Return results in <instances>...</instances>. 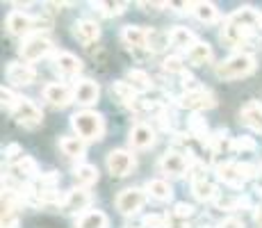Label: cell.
<instances>
[{"instance_id": "cell-44", "label": "cell", "mask_w": 262, "mask_h": 228, "mask_svg": "<svg viewBox=\"0 0 262 228\" xmlns=\"http://www.w3.org/2000/svg\"><path fill=\"white\" fill-rule=\"evenodd\" d=\"M253 219H255V224H258V228H262V203L253 210Z\"/></svg>"}, {"instance_id": "cell-35", "label": "cell", "mask_w": 262, "mask_h": 228, "mask_svg": "<svg viewBox=\"0 0 262 228\" xmlns=\"http://www.w3.org/2000/svg\"><path fill=\"white\" fill-rule=\"evenodd\" d=\"M230 151H242V153H244V151H255V139L253 137H235L233 141H230Z\"/></svg>"}, {"instance_id": "cell-8", "label": "cell", "mask_w": 262, "mask_h": 228, "mask_svg": "<svg viewBox=\"0 0 262 228\" xmlns=\"http://www.w3.org/2000/svg\"><path fill=\"white\" fill-rule=\"evenodd\" d=\"M12 114H14V119H16V123H21L23 128H37V126H41V121H43L41 110H39L30 98H23V96L18 98V103H16V108L12 110Z\"/></svg>"}, {"instance_id": "cell-18", "label": "cell", "mask_w": 262, "mask_h": 228, "mask_svg": "<svg viewBox=\"0 0 262 228\" xmlns=\"http://www.w3.org/2000/svg\"><path fill=\"white\" fill-rule=\"evenodd\" d=\"M73 94H75V103L89 108V105H94L96 100H98L100 87H98V82H94V80H80V82L73 87Z\"/></svg>"}, {"instance_id": "cell-9", "label": "cell", "mask_w": 262, "mask_h": 228, "mask_svg": "<svg viewBox=\"0 0 262 228\" xmlns=\"http://www.w3.org/2000/svg\"><path fill=\"white\" fill-rule=\"evenodd\" d=\"M135 155L130 153V151H123V149H117V151H110L107 155V169L112 176H117V178H123V176H128L130 171L135 169Z\"/></svg>"}, {"instance_id": "cell-19", "label": "cell", "mask_w": 262, "mask_h": 228, "mask_svg": "<svg viewBox=\"0 0 262 228\" xmlns=\"http://www.w3.org/2000/svg\"><path fill=\"white\" fill-rule=\"evenodd\" d=\"M121 39H123V44L128 46V48H148V30L139 28V25H125L123 30H121Z\"/></svg>"}, {"instance_id": "cell-10", "label": "cell", "mask_w": 262, "mask_h": 228, "mask_svg": "<svg viewBox=\"0 0 262 228\" xmlns=\"http://www.w3.org/2000/svg\"><path fill=\"white\" fill-rule=\"evenodd\" d=\"M41 94L53 108H67V105L75 103L73 89L69 87V85H62V82H48Z\"/></svg>"}, {"instance_id": "cell-33", "label": "cell", "mask_w": 262, "mask_h": 228, "mask_svg": "<svg viewBox=\"0 0 262 228\" xmlns=\"http://www.w3.org/2000/svg\"><path fill=\"white\" fill-rule=\"evenodd\" d=\"M171 44L169 32H158V30H148V50L150 53H160Z\"/></svg>"}, {"instance_id": "cell-23", "label": "cell", "mask_w": 262, "mask_h": 228, "mask_svg": "<svg viewBox=\"0 0 262 228\" xmlns=\"http://www.w3.org/2000/svg\"><path fill=\"white\" fill-rule=\"evenodd\" d=\"M73 176H75V182H78L80 187H84V190H89L92 185L98 182V169H96L94 164H87V162L75 167Z\"/></svg>"}, {"instance_id": "cell-7", "label": "cell", "mask_w": 262, "mask_h": 228, "mask_svg": "<svg viewBox=\"0 0 262 228\" xmlns=\"http://www.w3.org/2000/svg\"><path fill=\"white\" fill-rule=\"evenodd\" d=\"M178 105L185 110H191V112H201V110H210L216 105V98L212 91L199 87L194 91H185L183 96L178 98Z\"/></svg>"}, {"instance_id": "cell-13", "label": "cell", "mask_w": 262, "mask_h": 228, "mask_svg": "<svg viewBox=\"0 0 262 228\" xmlns=\"http://www.w3.org/2000/svg\"><path fill=\"white\" fill-rule=\"evenodd\" d=\"M89 203H92V194H89V190H84V187H73V190L67 192V196H64L62 208H64V212H69V215H75V212L87 210Z\"/></svg>"}, {"instance_id": "cell-26", "label": "cell", "mask_w": 262, "mask_h": 228, "mask_svg": "<svg viewBox=\"0 0 262 228\" xmlns=\"http://www.w3.org/2000/svg\"><path fill=\"white\" fill-rule=\"evenodd\" d=\"M59 149H62V153L67 155V158H82L84 155V141L80 139V137H62L59 139Z\"/></svg>"}, {"instance_id": "cell-5", "label": "cell", "mask_w": 262, "mask_h": 228, "mask_svg": "<svg viewBox=\"0 0 262 228\" xmlns=\"http://www.w3.org/2000/svg\"><path fill=\"white\" fill-rule=\"evenodd\" d=\"M189 153H180V151H176V149H171L167 151V153L160 158V171L162 174H167V176H185L189 171V167H191V158H187Z\"/></svg>"}, {"instance_id": "cell-40", "label": "cell", "mask_w": 262, "mask_h": 228, "mask_svg": "<svg viewBox=\"0 0 262 228\" xmlns=\"http://www.w3.org/2000/svg\"><path fill=\"white\" fill-rule=\"evenodd\" d=\"M191 215H194V208L189 203H178L173 210V219H180V221H187Z\"/></svg>"}, {"instance_id": "cell-41", "label": "cell", "mask_w": 262, "mask_h": 228, "mask_svg": "<svg viewBox=\"0 0 262 228\" xmlns=\"http://www.w3.org/2000/svg\"><path fill=\"white\" fill-rule=\"evenodd\" d=\"M5 158H7V160H21L23 158V149H21V146H18V144H9L7 146V149H5Z\"/></svg>"}, {"instance_id": "cell-28", "label": "cell", "mask_w": 262, "mask_h": 228, "mask_svg": "<svg viewBox=\"0 0 262 228\" xmlns=\"http://www.w3.org/2000/svg\"><path fill=\"white\" fill-rule=\"evenodd\" d=\"M12 171L18 176V178H23V180H28V178H34V176L39 174V169H37V162H34L30 155H23L18 162H14V167H12Z\"/></svg>"}, {"instance_id": "cell-1", "label": "cell", "mask_w": 262, "mask_h": 228, "mask_svg": "<svg viewBox=\"0 0 262 228\" xmlns=\"http://www.w3.org/2000/svg\"><path fill=\"white\" fill-rule=\"evenodd\" d=\"M71 126L75 130V135L82 141H98L105 135V119L100 112L94 110H82V112H75L71 116Z\"/></svg>"}, {"instance_id": "cell-31", "label": "cell", "mask_w": 262, "mask_h": 228, "mask_svg": "<svg viewBox=\"0 0 262 228\" xmlns=\"http://www.w3.org/2000/svg\"><path fill=\"white\" fill-rule=\"evenodd\" d=\"M112 91L119 96L121 103L130 105V108H133V103L137 100V91H135V87L130 82H125V80H119V82H114L112 85Z\"/></svg>"}, {"instance_id": "cell-6", "label": "cell", "mask_w": 262, "mask_h": 228, "mask_svg": "<svg viewBox=\"0 0 262 228\" xmlns=\"http://www.w3.org/2000/svg\"><path fill=\"white\" fill-rule=\"evenodd\" d=\"M114 203H117V210L121 212V215H125V217L137 215V212L144 208V203H146V190L128 187V190L119 192V196H117Z\"/></svg>"}, {"instance_id": "cell-29", "label": "cell", "mask_w": 262, "mask_h": 228, "mask_svg": "<svg viewBox=\"0 0 262 228\" xmlns=\"http://www.w3.org/2000/svg\"><path fill=\"white\" fill-rule=\"evenodd\" d=\"M191 192H194L196 201H203V203H208V201H212L216 196V185L210 180H196L191 182Z\"/></svg>"}, {"instance_id": "cell-4", "label": "cell", "mask_w": 262, "mask_h": 228, "mask_svg": "<svg viewBox=\"0 0 262 228\" xmlns=\"http://www.w3.org/2000/svg\"><path fill=\"white\" fill-rule=\"evenodd\" d=\"M50 50H53V42H50L48 37H43V34H32V37L23 39L21 48H18V55L23 57V62L32 64V62L43 59L46 55H50Z\"/></svg>"}, {"instance_id": "cell-38", "label": "cell", "mask_w": 262, "mask_h": 228, "mask_svg": "<svg viewBox=\"0 0 262 228\" xmlns=\"http://www.w3.org/2000/svg\"><path fill=\"white\" fill-rule=\"evenodd\" d=\"M144 228H169L167 215H148L144 217Z\"/></svg>"}, {"instance_id": "cell-12", "label": "cell", "mask_w": 262, "mask_h": 228, "mask_svg": "<svg viewBox=\"0 0 262 228\" xmlns=\"http://www.w3.org/2000/svg\"><path fill=\"white\" fill-rule=\"evenodd\" d=\"M216 178L224 185L233 187V190H242L246 182L239 162H221V164H216Z\"/></svg>"}, {"instance_id": "cell-16", "label": "cell", "mask_w": 262, "mask_h": 228, "mask_svg": "<svg viewBox=\"0 0 262 228\" xmlns=\"http://www.w3.org/2000/svg\"><path fill=\"white\" fill-rule=\"evenodd\" d=\"M73 37L82 46H92L100 37V25L96 21H89V18H80L73 23Z\"/></svg>"}, {"instance_id": "cell-11", "label": "cell", "mask_w": 262, "mask_h": 228, "mask_svg": "<svg viewBox=\"0 0 262 228\" xmlns=\"http://www.w3.org/2000/svg\"><path fill=\"white\" fill-rule=\"evenodd\" d=\"M7 80L14 87H28L37 80V71L28 62H12L7 67Z\"/></svg>"}, {"instance_id": "cell-21", "label": "cell", "mask_w": 262, "mask_h": 228, "mask_svg": "<svg viewBox=\"0 0 262 228\" xmlns=\"http://www.w3.org/2000/svg\"><path fill=\"white\" fill-rule=\"evenodd\" d=\"M189 12L205 25H212L219 21V9L212 3H189Z\"/></svg>"}, {"instance_id": "cell-30", "label": "cell", "mask_w": 262, "mask_h": 228, "mask_svg": "<svg viewBox=\"0 0 262 228\" xmlns=\"http://www.w3.org/2000/svg\"><path fill=\"white\" fill-rule=\"evenodd\" d=\"M128 82L135 87V91H148L150 87H153V80H150V75L146 73V71L142 69H130L128 71Z\"/></svg>"}, {"instance_id": "cell-15", "label": "cell", "mask_w": 262, "mask_h": 228, "mask_svg": "<svg viewBox=\"0 0 262 228\" xmlns=\"http://www.w3.org/2000/svg\"><path fill=\"white\" fill-rule=\"evenodd\" d=\"M130 146L137 151H146L150 146H155V128H150L148 123H135L133 130H130Z\"/></svg>"}, {"instance_id": "cell-2", "label": "cell", "mask_w": 262, "mask_h": 228, "mask_svg": "<svg viewBox=\"0 0 262 228\" xmlns=\"http://www.w3.org/2000/svg\"><path fill=\"white\" fill-rule=\"evenodd\" d=\"M255 71V57L251 53H235L214 67V75L221 80H239Z\"/></svg>"}, {"instance_id": "cell-20", "label": "cell", "mask_w": 262, "mask_h": 228, "mask_svg": "<svg viewBox=\"0 0 262 228\" xmlns=\"http://www.w3.org/2000/svg\"><path fill=\"white\" fill-rule=\"evenodd\" d=\"M169 39H171V46H173V48L187 50V53H189L191 48H194L196 44H199V42H196V34L191 32V30H187V28H180V25L171 30V32H169Z\"/></svg>"}, {"instance_id": "cell-39", "label": "cell", "mask_w": 262, "mask_h": 228, "mask_svg": "<svg viewBox=\"0 0 262 228\" xmlns=\"http://www.w3.org/2000/svg\"><path fill=\"white\" fill-rule=\"evenodd\" d=\"M39 185H41V190H55L59 185V174H55V171L41 174L39 176Z\"/></svg>"}, {"instance_id": "cell-14", "label": "cell", "mask_w": 262, "mask_h": 228, "mask_svg": "<svg viewBox=\"0 0 262 228\" xmlns=\"http://www.w3.org/2000/svg\"><path fill=\"white\" fill-rule=\"evenodd\" d=\"M221 39H224L228 46H244L246 42H251L253 39V30L249 28H242L235 21H230V18H226L224 21V30H221Z\"/></svg>"}, {"instance_id": "cell-32", "label": "cell", "mask_w": 262, "mask_h": 228, "mask_svg": "<svg viewBox=\"0 0 262 228\" xmlns=\"http://www.w3.org/2000/svg\"><path fill=\"white\" fill-rule=\"evenodd\" d=\"M189 133H191V137H196L201 144H208V141H210L208 123H205V119H203V116H199V114H194L189 119Z\"/></svg>"}, {"instance_id": "cell-17", "label": "cell", "mask_w": 262, "mask_h": 228, "mask_svg": "<svg viewBox=\"0 0 262 228\" xmlns=\"http://www.w3.org/2000/svg\"><path fill=\"white\" fill-rule=\"evenodd\" d=\"M53 64H55V69H57L62 75H67V78H73V75H78L80 71H82V62H80L73 53H69V50L55 53Z\"/></svg>"}, {"instance_id": "cell-46", "label": "cell", "mask_w": 262, "mask_h": 228, "mask_svg": "<svg viewBox=\"0 0 262 228\" xmlns=\"http://www.w3.org/2000/svg\"><path fill=\"white\" fill-rule=\"evenodd\" d=\"M258 194H260V196H262V187H258Z\"/></svg>"}, {"instance_id": "cell-37", "label": "cell", "mask_w": 262, "mask_h": 228, "mask_svg": "<svg viewBox=\"0 0 262 228\" xmlns=\"http://www.w3.org/2000/svg\"><path fill=\"white\" fill-rule=\"evenodd\" d=\"M0 98H3V108L12 112V110L16 108V103H18V98H21V96H16L9 87H3V89H0Z\"/></svg>"}, {"instance_id": "cell-43", "label": "cell", "mask_w": 262, "mask_h": 228, "mask_svg": "<svg viewBox=\"0 0 262 228\" xmlns=\"http://www.w3.org/2000/svg\"><path fill=\"white\" fill-rule=\"evenodd\" d=\"M216 228H244V221L237 219V217H228V219H224Z\"/></svg>"}, {"instance_id": "cell-25", "label": "cell", "mask_w": 262, "mask_h": 228, "mask_svg": "<svg viewBox=\"0 0 262 228\" xmlns=\"http://www.w3.org/2000/svg\"><path fill=\"white\" fill-rule=\"evenodd\" d=\"M107 224H110V219L105 212L89 210V212H84V215H80L75 228H107Z\"/></svg>"}, {"instance_id": "cell-42", "label": "cell", "mask_w": 262, "mask_h": 228, "mask_svg": "<svg viewBox=\"0 0 262 228\" xmlns=\"http://www.w3.org/2000/svg\"><path fill=\"white\" fill-rule=\"evenodd\" d=\"M139 7H142L144 12H160V9L171 7V5L169 3H139Z\"/></svg>"}, {"instance_id": "cell-27", "label": "cell", "mask_w": 262, "mask_h": 228, "mask_svg": "<svg viewBox=\"0 0 262 228\" xmlns=\"http://www.w3.org/2000/svg\"><path fill=\"white\" fill-rule=\"evenodd\" d=\"M187 59H189V64H194V67H203V64H208L210 59H212V48H210V44L199 42L187 53Z\"/></svg>"}, {"instance_id": "cell-34", "label": "cell", "mask_w": 262, "mask_h": 228, "mask_svg": "<svg viewBox=\"0 0 262 228\" xmlns=\"http://www.w3.org/2000/svg\"><path fill=\"white\" fill-rule=\"evenodd\" d=\"M94 9H98L105 16H119V14L125 12V3H94Z\"/></svg>"}, {"instance_id": "cell-24", "label": "cell", "mask_w": 262, "mask_h": 228, "mask_svg": "<svg viewBox=\"0 0 262 228\" xmlns=\"http://www.w3.org/2000/svg\"><path fill=\"white\" fill-rule=\"evenodd\" d=\"M146 194H150L155 201H171V196H173V190H171V185L167 180L162 178H153L146 182Z\"/></svg>"}, {"instance_id": "cell-36", "label": "cell", "mask_w": 262, "mask_h": 228, "mask_svg": "<svg viewBox=\"0 0 262 228\" xmlns=\"http://www.w3.org/2000/svg\"><path fill=\"white\" fill-rule=\"evenodd\" d=\"M162 69L167 71V73H180V75H185V64H183V59H180L178 55H171V57L164 59Z\"/></svg>"}, {"instance_id": "cell-3", "label": "cell", "mask_w": 262, "mask_h": 228, "mask_svg": "<svg viewBox=\"0 0 262 228\" xmlns=\"http://www.w3.org/2000/svg\"><path fill=\"white\" fill-rule=\"evenodd\" d=\"M50 28V21H46V18H34L30 16V14L25 12H12L7 16V30L14 34V37H32L37 30H48Z\"/></svg>"}, {"instance_id": "cell-22", "label": "cell", "mask_w": 262, "mask_h": 228, "mask_svg": "<svg viewBox=\"0 0 262 228\" xmlns=\"http://www.w3.org/2000/svg\"><path fill=\"white\" fill-rule=\"evenodd\" d=\"M239 119L244 121L249 128H253L255 133H262V105L260 103H249L242 108Z\"/></svg>"}, {"instance_id": "cell-45", "label": "cell", "mask_w": 262, "mask_h": 228, "mask_svg": "<svg viewBox=\"0 0 262 228\" xmlns=\"http://www.w3.org/2000/svg\"><path fill=\"white\" fill-rule=\"evenodd\" d=\"M169 228H189V226H187V221H180V219H176L173 224H171V221H169Z\"/></svg>"}]
</instances>
